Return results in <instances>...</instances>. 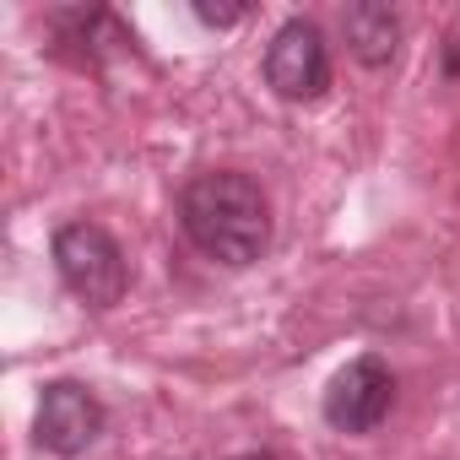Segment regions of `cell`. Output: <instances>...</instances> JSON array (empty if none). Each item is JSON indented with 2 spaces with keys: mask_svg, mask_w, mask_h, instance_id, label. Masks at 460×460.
I'll return each instance as SVG.
<instances>
[{
  "mask_svg": "<svg viewBox=\"0 0 460 460\" xmlns=\"http://www.w3.org/2000/svg\"><path fill=\"white\" fill-rule=\"evenodd\" d=\"M179 227L206 261L244 271L271 244V200L239 168H206L179 190Z\"/></svg>",
  "mask_w": 460,
  "mask_h": 460,
  "instance_id": "cell-1",
  "label": "cell"
},
{
  "mask_svg": "<svg viewBox=\"0 0 460 460\" xmlns=\"http://www.w3.org/2000/svg\"><path fill=\"white\" fill-rule=\"evenodd\" d=\"M55 271L87 309H114L130 288V261L98 222H66L55 234Z\"/></svg>",
  "mask_w": 460,
  "mask_h": 460,
  "instance_id": "cell-2",
  "label": "cell"
},
{
  "mask_svg": "<svg viewBox=\"0 0 460 460\" xmlns=\"http://www.w3.org/2000/svg\"><path fill=\"white\" fill-rule=\"evenodd\" d=\"M266 87L288 103H314L331 87V49L314 22L293 17L271 33L266 44Z\"/></svg>",
  "mask_w": 460,
  "mask_h": 460,
  "instance_id": "cell-3",
  "label": "cell"
},
{
  "mask_svg": "<svg viewBox=\"0 0 460 460\" xmlns=\"http://www.w3.org/2000/svg\"><path fill=\"white\" fill-rule=\"evenodd\" d=\"M103 422H109V417H103V401H98L87 385L55 379V385H44V395H39L33 444L49 449V455H60V460H71V455H82V449L98 444Z\"/></svg>",
  "mask_w": 460,
  "mask_h": 460,
  "instance_id": "cell-4",
  "label": "cell"
},
{
  "mask_svg": "<svg viewBox=\"0 0 460 460\" xmlns=\"http://www.w3.org/2000/svg\"><path fill=\"white\" fill-rule=\"evenodd\" d=\"M395 406V374L379 358H352L325 385V422L336 433H374Z\"/></svg>",
  "mask_w": 460,
  "mask_h": 460,
  "instance_id": "cell-5",
  "label": "cell"
},
{
  "mask_svg": "<svg viewBox=\"0 0 460 460\" xmlns=\"http://www.w3.org/2000/svg\"><path fill=\"white\" fill-rule=\"evenodd\" d=\"M341 33H347V49L363 60V66H390L395 49H401V12L385 6V0H358V6L341 12Z\"/></svg>",
  "mask_w": 460,
  "mask_h": 460,
  "instance_id": "cell-6",
  "label": "cell"
},
{
  "mask_svg": "<svg viewBox=\"0 0 460 460\" xmlns=\"http://www.w3.org/2000/svg\"><path fill=\"white\" fill-rule=\"evenodd\" d=\"M195 17H200L206 28H234V22L244 17V6H206V0H200V6H195Z\"/></svg>",
  "mask_w": 460,
  "mask_h": 460,
  "instance_id": "cell-7",
  "label": "cell"
}]
</instances>
